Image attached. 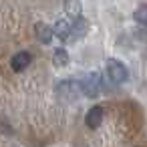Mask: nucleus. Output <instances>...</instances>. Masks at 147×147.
<instances>
[{
    "instance_id": "nucleus-1",
    "label": "nucleus",
    "mask_w": 147,
    "mask_h": 147,
    "mask_svg": "<svg viewBox=\"0 0 147 147\" xmlns=\"http://www.w3.org/2000/svg\"><path fill=\"white\" fill-rule=\"evenodd\" d=\"M79 85H81V95L97 97V95L101 93V77H99L97 73H89V75H85V77L79 81Z\"/></svg>"
},
{
    "instance_id": "nucleus-2",
    "label": "nucleus",
    "mask_w": 147,
    "mask_h": 147,
    "mask_svg": "<svg viewBox=\"0 0 147 147\" xmlns=\"http://www.w3.org/2000/svg\"><path fill=\"white\" fill-rule=\"evenodd\" d=\"M57 95H59L63 101H75V99L81 95V85H79V81L69 79V81L59 83V87H57Z\"/></svg>"
},
{
    "instance_id": "nucleus-3",
    "label": "nucleus",
    "mask_w": 147,
    "mask_h": 147,
    "mask_svg": "<svg viewBox=\"0 0 147 147\" xmlns=\"http://www.w3.org/2000/svg\"><path fill=\"white\" fill-rule=\"evenodd\" d=\"M107 73H109V77H111L115 83H123V81H127V77H129L127 67H125L121 61H117V59H109V61H107Z\"/></svg>"
},
{
    "instance_id": "nucleus-4",
    "label": "nucleus",
    "mask_w": 147,
    "mask_h": 147,
    "mask_svg": "<svg viewBox=\"0 0 147 147\" xmlns=\"http://www.w3.org/2000/svg\"><path fill=\"white\" fill-rule=\"evenodd\" d=\"M53 32L61 38V40H75V30H73V22L71 20H59L53 26Z\"/></svg>"
},
{
    "instance_id": "nucleus-5",
    "label": "nucleus",
    "mask_w": 147,
    "mask_h": 147,
    "mask_svg": "<svg viewBox=\"0 0 147 147\" xmlns=\"http://www.w3.org/2000/svg\"><path fill=\"white\" fill-rule=\"evenodd\" d=\"M32 63V57H30V53H26V51H20V53H16L14 57H12V61H10V67H12V71L14 73H22L28 65Z\"/></svg>"
},
{
    "instance_id": "nucleus-6",
    "label": "nucleus",
    "mask_w": 147,
    "mask_h": 147,
    "mask_svg": "<svg viewBox=\"0 0 147 147\" xmlns=\"http://www.w3.org/2000/svg\"><path fill=\"white\" fill-rule=\"evenodd\" d=\"M85 121H87V127H89V129H99V127H101V121H103V107L95 105V107L87 113Z\"/></svg>"
},
{
    "instance_id": "nucleus-7",
    "label": "nucleus",
    "mask_w": 147,
    "mask_h": 147,
    "mask_svg": "<svg viewBox=\"0 0 147 147\" xmlns=\"http://www.w3.org/2000/svg\"><path fill=\"white\" fill-rule=\"evenodd\" d=\"M34 34H36V38H38L40 42H45V45H49V42L53 40V36H55L53 26H49V24H45V22H36V24H34Z\"/></svg>"
},
{
    "instance_id": "nucleus-8",
    "label": "nucleus",
    "mask_w": 147,
    "mask_h": 147,
    "mask_svg": "<svg viewBox=\"0 0 147 147\" xmlns=\"http://www.w3.org/2000/svg\"><path fill=\"white\" fill-rule=\"evenodd\" d=\"M53 57H55V63H57L59 67H65V65L69 63V53L63 51V49H57V51L53 53Z\"/></svg>"
},
{
    "instance_id": "nucleus-9",
    "label": "nucleus",
    "mask_w": 147,
    "mask_h": 147,
    "mask_svg": "<svg viewBox=\"0 0 147 147\" xmlns=\"http://www.w3.org/2000/svg\"><path fill=\"white\" fill-rule=\"evenodd\" d=\"M135 20L139 24H145L147 26V4H141L137 10H135Z\"/></svg>"
}]
</instances>
